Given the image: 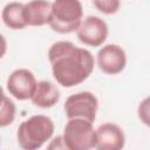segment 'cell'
<instances>
[{"label": "cell", "mask_w": 150, "mask_h": 150, "mask_svg": "<svg viewBox=\"0 0 150 150\" xmlns=\"http://www.w3.org/2000/svg\"><path fill=\"white\" fill-rule=\"evenodd\" d=\"M97 150H121L125 144V135L122 128L115 123L107 122L96 129Z\"/></svg>", "instance_id": "obj_9"}, {"label": "cell", "mask_w": 150, "mask_h": 150, "mask_svg": "<svg viewBox=\"0 0 150 150\" xmlns=\"http://www.w3.org/2000/svg\"><path fill=\"white\" fill-rule=\"evenodd\" d=\"M137 116L139 121L150 128V96L143 98L137 107Z\"/></svg>", "instance_id": "obj_15"}, {"label": "cell", "mask_w": 150, "mask_h": 150, "mask_svg": "<svg viewBox=\"0 0 150 150\" xmlns=\"http://www.w3.org/2000/svg\"><path fill=\"white\" fill-rule=\"evenodd\" d=\"M67 150H89L96 148L97 136L93 122L84 118H69L62 134Z\"/></svg>", "instance_id": "obj_4"}, {"label": "cell", "mask_w": 150, "mask_h": 150, "mask_svg": "<svg viewBox=\"0 0 150 150\" xmlns=\"http://www.w3.org/2000/svg\"><path fill=\"white\" fill-rule=\"evenodd\" d=\"M15 114H16V107L14 102L6 94H2L1 108H0V125L2 128L11 125L15 120Z\"/></svg>", "instance_id": "obj_13"}, {"label": "cell", "mask_w": 150, "mask_h": 150, "mask_svg": "<svg viewBox=\"0 0 150 150\" xmlns=\"http://www.w3.org/2000/svg\"><path fill=\"white\" fill-rule=\"evenodd\" d=\"M23 7H25V4H21L18 1H12L6 4L1 12L2 22L8 28L14 30L23 29L25 27H27V23L23 16Z\"/></svg>", "instance_id": "obj_12"}, {"label": "cell", "mask_w": 150, "mask_h": 150, "mask_svg": "<svg viewBox=\"0 0 150 150\" xmlns=\"http://www.w3.org/2000/svg\"><path fill=\"white\" fill-rule=\"evenodd\" d=\"M52 15V2L47 0H30L25 4L23 16L27 26L40 27L49 25Z\"/></svg>", "instance_id": "obj_10"}, {"label": "cell", "mask_w": 150, "mask_h": 150, "mask_svg": "<svg viewBox=\"0 0 150 150\" xmlns=\"http://www.w3.org/2000/svg\"><path fill=\"white\" fill-rule=\"evenodd\" d=\"M96 62L103 73L116 75L124 70L127 66V54L121 46L108 43L101 47L97 52Z\"/></svg>", "instance_id": "obj_8"}, {"label": "cell", "mask_w": 150, "mask_h": 150, "mask_svg": "<svg viewBox=\"0 0 150 150\" xmlns=\"http://www.w3.org/2000/svg\"><path fill=\"white\" fill-rule=\"evenodd\" d=\"M109 34V27L107 22L96 15L86 16L79 29L76 30V36L86 46L100 47L102 46Z\"/></svg>", "instance_id": "obj_7"}, {"label": "cell", "mask_w": 150, "mask_h": 150, "mask_svg": "<svg viewBox=\"0 0 150 150\" xmlns=\"http://www.w3.org/2000/svg\"><path fill=\"white\" fill-rule=\"evenodd\" d=\"M48 149H67L62 135L55 137V138L52 141V143L48 145Z\"/></svg>", "instance_id": "obj_16"}, {"label": "cell", "mask_w": 150, "mask_h": 150, "mask_svg": "<svg viewBox=\"0 0 150 150\" xmlns=\"http://www.w3.org/2000/svg\"><path fill=\"white\" fill-rule=\"evenodd\" d=\"M67 118H84L94 123L98 110V100L91 91H79L67 97L64 105Z\"/></svg>", "instance_id": "obj_5"}, {"label": "cell", "mask_w": 150, "mask_h": 150, "mask_svg": "<svg viewBox=\"0 0 150 150\" xmlns=\"http://www.w3.org/2000/svg\"><path fill=\"white\" fill-rule=\"evenodd\" d=\"M38 81L35 75L27 68L13 70L6 81V89L9 95L19 101L30 100L35 93Z\"/></svg>", "instance_id": "obj_6"}, {"label": "cell", "mask_w": 150, "mask_h": 150, "mask_svg": "<svg viewBox=\"0 0 150 150\" xmlns=\"http://www.w3.org/2000/svg\"><path fill=\"white\" fill-rule=\"evenodd\" d=\"M96 9L105 15L115 14L121 8V0H93Z\"/></svg>", "instance_id": "obj_14"}, {"label": "cell", "mask_w": 150, "mask_h": 150, "mask_svg": "<svg viewBox=\"0 0 150 150\" xmlns=\"http://www.w3.org/2000/svg\"><path fill=\"white\" fill-rule=\"evenodd\" d=\"M55 124L46 115H33L20 123L16 139L20 148L25 150L40 149L54 135Z\"/></svg>", "instance_id": "obj_2"}, {"label": "cell", "mask_w": 150, "mask_h": 150, "mask_svg": "<svg viewBox=\"0 0 150 150\" xmlns=\"http://www.w3.org/2000/svg\"><path fill=\"white\" fill-rule=\"evenodd\" d=\"M30 101L35 107L42 109L52 108L60 101V90L55 83L48 80L38 81L35 93Z\"/></svg>", "instance_id": "obj_11"}, {"label": "cell", "mask_w": 150, "mask_h": 150, "mask_svg": "<svg viewBox=\"0 0 150 150\" xmlns=\"http://www.w3.org/2000/svg\"><path fill=\"white\" fill-rule=\"evenodd\" d=\"M48 60L55 81L66 88L84 82L93 73L95 59L86 49L70 41H56L48 49Z\"/></svg>", "instance_id": "obj_1"}, {"label": "cell", "mask_w": 150, "mask_h": 150, "mask_svg": "<svg viewBox=\"0 0 150 150\" xmlns=\"http://www.w3.org/2000/svg\"><path fill=\"white\" fill-rule=\"evenodd\" d=\"M83 20V7L80 0H54L49 26L59 34L76 32Z\"/></svg>", "instance_id": "obj_3"}]
</instances>
